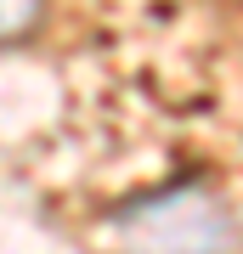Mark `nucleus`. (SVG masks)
I'll list each match as a JSON object with an SVG mask.
<instances>
[{"label": "nucleus", "instance_id": "obj_1", "mask_svg": "<svg viewBox=\"0 0 243 254\" xmlns=\"http://www.w3.org/2000/svg\"><path fill=\"white\" fill-rule=\"evenodd\" d=\"M130 254H232V215L204 187H170L119 215Z\"/></svg>", "mask_w": 243, "mask_h": 254}, {"label": "nucleus", "instance_id": "obj_2", "mask_svg": "<svg viewBox=\"0 0 243 254\" xmlns=\"http://www.w3.org/2000/svg\"><path fill=\"white\" fill-rule=\"evenodd\" d=\"M40 23V0H0V46Z\"/></svg>", "mask_w": 243, "mask_h": 254}]
</instances>
